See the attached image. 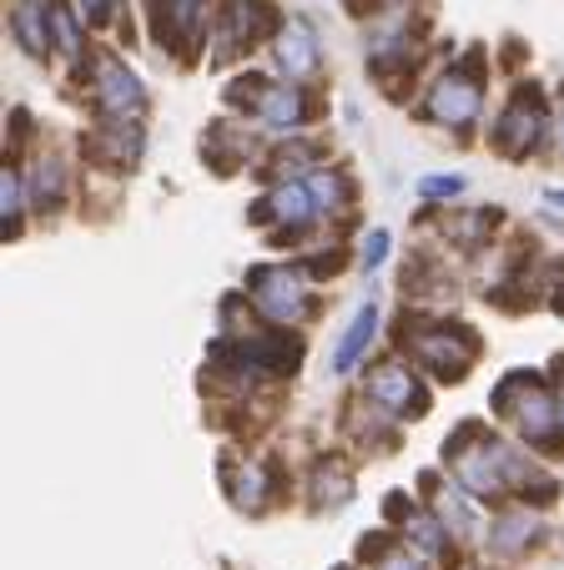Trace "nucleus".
<instances>
[{"label":"nucleus","instance_id":"f257e3e1","mask_svg":"<svg viewBox=\"0 0 564 570\" xmlns=\"http://www.w3.org/2000/svg\"><path fill=\"white\" fill-rule=\"evenodd\" d=\"M408 354L424 368H434L438 379H464L474 354H479V338L458 328V323H438V328H414L408 334Z\"/></svg>","mask_w":564,"mask_h":570},{"label":"nucleus","instance_id":"f03ea898","mask_svg":"<svg viewBox=\"0 0 564 570\" xmlns=\"http://www.w3.org/2000/svg\"><path fill=\"white\" fill-rule=\"evenodd\" d=\"M253 298L273 323H298L308 313V283L293 268H253Z\"/></svg>","mask_w":564,"mask_h":570},{"label":"nucleus","instance_id":"7ed1b4c3","mask_svg":"<svg viewBox=\"0 0 564 570\" xmlns=\"http://www.w3.org/2000/svg\"><path fill=\"white\" fill-rule=\"evenodd\" d=\"M479 81H468L464 71H448L434 81V91H428V117L438 121V127H468V121H479Z\"/></svg>","mask_w":564,"mask_h":570},{"label":"nucleus","instance_id":"20e7f679","mask_svg":"<svg viewBox=\"0 0 564 570\" xmlns=\"http://www.w3.org/2000/svg\"><path fill=\"white\" fill-rule=\"evenodd\" d=\"M504 384L520 394V404H504V414H514L520 420V430L530 434V440H550L554 430H560V399H550L534 379H524V374H514V379H504Z\"/></svg>","mask_w":564,"mask_h":570},{"label":"nucleus","instance_id":"39448f33","mask_svg":"<svg viewBox=\"0 0 564 570\" xmlns=\"http://www.w3.org/2000/svg\"><path fill=\"white\" fill-rule=\"evenodd\" d=\"M373 404V410L384 414H418L424 410V389L414 384V374H408L404 364H378L368 374V394H363Z\"/></svg>","mask_w":564,"mask_h":570},{"label":"nucleus","instance_id":"423d86ee","mask_svg":"<svg viewBox=\"0 0 564 570\" xmlns=\"http://www.w3.org/2000/svg\"><path fill=\"white\" fill-rule=\"evenodd\" d=\"M540 131H544V107L534 97H514V107L494 127V147L509 151V157H524L540 141Z\"/></svg>","mask_w":564,"mask_h":570},{"label":"nucleus","instance_id":"0eeeda50","mask_svg":"<svg viewBox=\"0 0 564 570\" xmlns=\"http://www.w3.org/2000/svg\"><path fill=\"white\" fill-rule=\"evenodd\" d=\"M277 66H283V76L288 81H308L313 71H318L323 51H318V36H313L308 21H288L283 31H277Z\"/></svg>","mask_w":564,"mask_h":570},{"label":"nucleus","instance_id":"6e6552de","mask_svg":"<svg viewBox=\"0 0 564 570\" xmlns=\"http://www.w3.org/2000/svg\"><path fill=\"white\" fill-rule=\"evenodd\" d=\"M97 76H101V81H97V101H101V111H107L111 121L137 117L141 101H147V97H141V81H137V76H131L127 66H117V61H101V66H97Z\"/></svg>","mask_w":564,"mask_h":570},{"label":"nucleus","instance_id":"1a4fd4ad","mask_svg":"<svg viewBox=\"0 0 564 570\" xmlns=\"http://www.w3.org/2000/svg\"><path fill=\"white\" fill-rule=\"evenodd\" d=\"M253 107H257V121H267L273 131H293L303 127V91L288 87V81H267V87H253Z\"/></svg>","mask_w":564,"mask_h":570},{"label":"nucleus","instance_id":"9d476101","mask_svg":"<svg viewBox=\"0 0 564 570\" xmlns=\"http://www.w3.org/2000/svg\"><path fill=\"white\" fill-rule=\"evenodd\" d=\"M373 334H378V308H373V303H363V308L353 313V323L343 328L338 348H333V374H348V368L358 364L363 354H368Z\"/></svg>","mask_w":564,"mask_h":570},{"label":"nucleus","instance_id":"9b49d317","mask_svg":"<svg viewBox=\"0 0 564 570\" xmlns=\"http://www.w3.org/2000/svg\"><path fill=\"white\" fill-rule=\"evenodd\" d=\"M267 213H273L277 223L303 227V223H308L313 213H318V207H313V193H308V183H283V187H277L273 197H267V207H263V213H257V217H267Z\"/></svg>","mask_w":564,"mask_h":570},{"label":"nucleus","instance_id":"f8f14e48","mask_svg":"<svg viewBox=\"0 0 564 570\" xmlns=\"http://www.w3.org/2000/svg\"><path fill=\"white\" fill-rule=\"evenodd\" d=\"M46 21H51V11H46L41 0H21V6H16V16H11L16 36H21V46L31 56L46 51Z\"/></svg>","mask_w":564,"mask_h":570},{"label":"nucleus","instance_id":"ddd939ff","mask_svg":"<svg viewBox=\"0 0 564 570\" xmlns=\"http://www.w3.org/2000/svg\"><path fill=\"white\" fill-rule=\"evenodd\" d=\"M434 510H438V520H444V525L458 530V535H474V525H479V520H474V505L458 495L454 484H438V490H434Z\"/></svg>","mask_w":564,"mask_h":570},{"label":"nucleus","instance_id":"4468645a","mask_svg":"<svg viewBox=\"0 0 564 570\" xmlns=\"http://www.w3.org/2000/svg\"><path fill=\"white\" fill-rule=\"evenodd\" d=\"M534 525H540V520L530 515V510H514V515H504L499 525H494V550H504V556H514V550H524L534 540Z\"/></svg>","mask_w":564,"mask_h":570},{"label":"nucleus","instance_id":"2eb2a0df","mask_svg":"<svg viewBox=\"0 0 564 570\" xmlns=\"http://www.w3.org/2000/svg\"><path fill=\"white\" fill-rule=\"evenodd\" d=\"M308 193H313V207H318V213H343V207H348V183H343L338 173H313Z\"/></svg>","mask_w":564,"mask_h":570},{"label":"nucleus","instance_id":"dca6fc26","mask_svg":"<svg viewBox=\"0 0 564 570\" xmlns=\"http://www.w3.org/2000/svg\"><path fill=\"white\" fill-rule=\"evenodd\" d=\"M348 495H353V484L338 464H333V470H318V480H313V500H318V505H343Z\"/></svg>","mask_w":564,"mask_h":570},{"label":"nucleus","instance_id":"f3484780","mask_svg":"<svg viewBox=\"0 0 564 570\" xmlns=\"http://www.w3.org/2000/svg\"><path fill=\"white\" fill-rule=\"evenodd\" d=\"M438 525H444V520H428V515H408V520H404V535H414L418 546L428 550V556H444V550H448V535H444V530H438Z\"/></svg>","mask_w":564,"mask_h":570},{"label":"nucleus","instance_id":"a211bd4d","mask_svg":"<svg viewBox=\"0 0 564 570\" xmlns=\"http://www.w3.org/2000/svg\"><path fill=\"white\" fill-rule=\"evenodd\" d=\"M61 187H66V167H61V161H56V157H46L41 161V173H36V203H61Z\"/></svg>","mask_w":564,"mask_h":570},{"label":"nucleus","instance_id":"6ab92c4d","mask_svg":"<svg viewBox=\"0 0 564 570\" xmlns=\"http://www.w3.org/2000/svg\"><path fill=\"white\" fill-rule=\"evenodd\" d=\"M21 177H16V173H6V177H0V217H6V227H11V233H16V227H21Z\"/></svg>","mask_w":564,"mask_h":570},{"label":"nucleus","instance_id":"aec40b11","mask_svg":"<svg viewBox=\"0 0 564 570\" xmlns=\"http://www.w3.org/2000/svg\"><path fill=\"white\" fill-rule=\"evenodd\" d=\"M267 474L257 470V464H247L243 470V490H237V505H247V510H263V500H267Z\"/></svg>","mask_w":564,"mask_h":570},{"label":"nucleus","instance_id":"412c9836","mask_svg":"<svg viewBox=\"0 0 564 570\" xmlns=\"http://www.w3.org/2000/svg\"><path fill=\"white\" fill-rule=\"evenodd\" d=\"M161 6H171V26L181 36H192L197 21H202V0H161Z\"/></svg>","mask_w":564,"mask_h":570},{"label":"nucleus","instance_id":"4be33fe9","mask_svg":"<svg viewBox=\"0 0 564 570\" xmlns=\"http://www.w3.org/2000/svg\"><path fill=\"white\" fill-rule=\"evenodd\" d=\"M388 258V233H384V227H373V233H368V243H363V268H378V263H384Z\"/></svg>","mask_w":564,"mask_h":570},{"label":"nucleus","instance_id":"5701e85b","mask_svg":"<svg viewBox=\"0 0 564 570\" xmlns=\"http://www.w3.org/2000/svg\"><path fill=\"white\" fill-rule=\"evenodd\" d=\"M424 197H458L464 193V177H424V187H418Z\"/></svg>","mask_w":564,"mask_h":570},{"label":"nucleus","instance_id":"b1692460","mask_svg":"<svg viewBox=\"0 0 564 570\" xmlns=\"http://www.w3.org/2000/svg\"><path fill=\"white\" fill-rule=\"evenodd\" d=\"M378 570H428L418 556H408V550H394V556H378Z\"/></svg>","mask_w":564,"mask_h":570},{"label":"nucleus","instance_id":"393cba45","mask_svg":"<svg viewBox=\"0 0 564 570\" xmlns=\"http://www.w3.org/2000/svg\"><path fill=\"white\" fill-rule=\"evenodd\" d=\"M51 21H56V46H61V51H71V56H76V46H81V41H76V26L66 21V16H51Z\"/></svg>","mask_w":564,"mask_h":570},{"label":"nucleus","instance_id":"a878e982","mask_svg":"<svg viewBox=\"0 0 564 570\" xmlns=\"http://www.w3.org/2000/svg\"><path fill=\"white\" fill-rule=\"evenodd\" d=\"M76 11L86 16V21H107V11H111V0H76Z\"/></svg>","mask_w":564,"mask_h":570},{"label":"nucleus","instance_id":"bb28decb","mask_svg":"<svg viewBox=\"0 0 564 570\" xmlns=\"http://www.w3.org/2000/svg\"><path fill=\"white\" fill-rule=\"evenodd\" d=\"M560 430H564V368H560Z\"/></svg>","mask_w":564,"mask_h":570},{"label":"nucleus","instance_id":"cd10ccee","mask_svg":"<svg viewBox=\"0 0 564 570\" xmlns=\"http://www.w3.org/2000/svg\"><path fill=\"white\" fill-rule=\"evenodd\" d=\"M544 203H550V207H564V193H544Z\"/></svg>","mask_w":564,"mask_h":570},{"label":"nucleus","instance_id":"c85d7f7f","mask_svg":"<svg viewBox=\"0 0 564 570\" xmlns=\"http://www.w3.org/2000/svg\"><path fill=\"white\" fill-rule=\"evenodd\" d=\"M560 147H564V121H560Z\"/></svg>","mask_w":564,"mask_h":570}]
</instances>
